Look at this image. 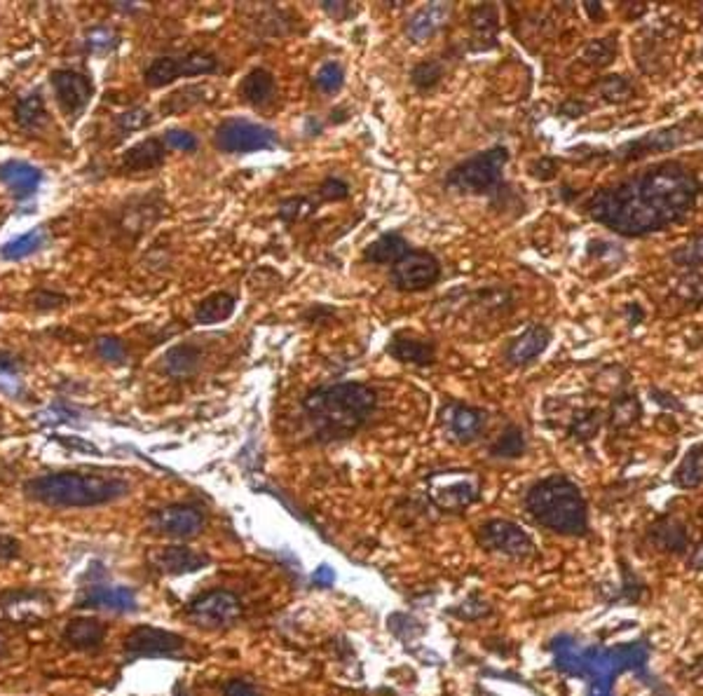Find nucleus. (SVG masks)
<instances>
[{
	"mask_svg": "<svg viewBox=\"0 0 703 696\" xmlns=\"http://www.w3.org/2000/svg\"><path fill=\"white\" fill-rule=\"evenodd\" d=\"M701 193L697 176L680 163H661L591 195L586 211L624 237H645L685 221Z\"/></svg>",
	"mask_w": 703,
	"mask_h": 696,
	"instance_id": "f257e3e1",
	"label": "nucleus"
},
{
	"mask_svg": "<svg viewBox=\"0 0 703 696\" xmlns=\"http://www.w3.org/2000/svg\"><path fill=\"white\" fill-rule=\"evenodd\" d=\"M378 395L363 383L321 385L303 396V408L324 438L350 437L373 416Z\"/></svg>",
	"mask_w": 703,
	"mask_h": 696,
	"instance_id": "f03ea898",
	"label": "nucleus"
},
{
	"mask_svg": "<svg viewBox=\"0 0 703 696\" xmlns=\"http://www.w3.org/2000/svg\"><path fill=\"white\" fill-rule=\"evenodd\" d=\"M24 488L31 500L55 509L101 507L130 492L125 479L99 471H57L28 480Z\"/></svg>",
	"mask_w": 703,
	"mask_h": 696,
	"instance_id": "7ed1b4c3",
	"label": "nucleus"
},
{
	"mask_svg": "<svg viewBox=\"0 0 703 696\" xmlns=\"http://www.w3.org/2000/svg\"><path fill=\"white\" fill-rule=\"evenodd\" d=\"M525 509L547 530L568 537H584L589 533V507L568 476L553 474L537 480L525 495Z\"/></svg>",
	"mask_w": 703,
	"mask_h": 696,
	"instance_id": "20e7f679",
	"label": "nucleus"
},
{
	"mask_svg": "<svg viewBox=\"0 0 703 696\" xmlns=\"http://www.w3.org/2000/svg\"><path fill=\"white\" fill-rule=\"evenodd\" d=\"M509 163V151L504 146H495L490 151L477 153L469 160L453 167L446 184L453 190H460L467 195H483L498 188L502 181V172Z\"/></svg>",
	"mask_w": 703,
	"mask_h": 696,
	"instance_id": "39448f33",
	"label": "nucleus"
},
{
	"mask_svg": "<svg viewBox=\"0 0 703 696\" xmlns=\"http://www.w3.org/2000/svg\"><path fill=\"white\" fill-rule=\"evenodd\" d=\"M216 146L223 153H258L272 151L279 146V136L263 124L249 122L242 118H227L218 124Z\"/></svg>",
	"mask_w": 703,
	"mask_h": 696,
	"instance_id": "423d86ee",
	"label": "nucleus"
},
{
	"mask_svg": "<svg viewBox=\"0 0 703 696\" xmlns=\"http://www.w3.org/2000/svg\"><path fill=\"white\" fill-rule=\"evenodd\" d=\"M429 497L446 511H462L478 500V480L467 469L436 471L427 480Z\"/></svg>",
	"mask_w": 703,
	"mask_h": 696,
	"instance_id": "0eeeda50",
	"label": "nucleus"
},
{
	"mask_svg": "<svg viewBox=\"0 0 703 696\" xmlns=\"http://www.w3.org/2000/svg\"><path fill=\"white\" fill-rule=\"evenodd\" d=\"M190 619L205 628H227L242 619V603L230 591H206L188 605Z\"/></svg>",
	"mask_w": 703,
	"mask_h": 696,
	"instance_id": "6e6552de",
	"label": "nucleus"
},
{
	"mask_svg": "<svg viewBox=\"0 0 703 696\" xmlns=\"http://www.w3.org/2000/svg\"><path fill=\"white\" fill-rule=\"evenodd\" d=\"M478 542L483 549L507 558H530L535 554V542L530 534L511 521L495 519L483 523L478 530Z\"/></svg>",
	"mask_w": 703,
	"mask_h": 696,
	"instance_id": "1a4fd4ad",
	"label": "nucleus"
},
{
	"mask_svg": "<svg viewBox=\"0 0 703 696\" xmlns=\"http://www.w3.org/2000/svg\"><path fill=\"white\" fill-rule=\"evenodd\" d=\"M441 277V263L429 251H408L401 260L392 265V281L399 291H425L434 287Z\"/></svg>",
	"mask_w": 703,
	"mask_h": 696,
	"instance_id": "9d476101",
	"label": "nucleus"
},
{
	"mask_svg": "<svg viewBox=\"0 0 703 696\" xmlns=\"http://www.w3.org/2000/svg\"><path fill=\"white\" fill-rule=\"evenodd\" d=\"M184 649V638L155 627H136L125 638V652L131 659L173 657Z\"/></svg>",
	"mask_w": 703,
	"mask_h": 696,
	"instance_id": "9b49d317",
	"label": "nucleus"
},
{
	"mask_svg": "<svg viewBox=\"0 0 703 696\" xmlns=\"http://www.w3.org/2000/svg\"><path fill=\"white\" fill-rule=\"evenodd\" d=\"M151 528L157 534L173 537V540H188L202 533L205 528V513L193 504H172L152 511Z\"/></svg>",
	"mask_w": 703,
	"mask_h": 696,
	"instance_id": "f8f14e48",
	"label": "nucleus"
},
{
	"mask_svg": "<svg viewBox=\"0 0 703 696\" xmlns=\"http://www.w3.org/2000/svg\"><path fill=\"white\" fill-rule=\"evenodd\" d=\"M49 82H52V87H55V94H57V101H59L61 111H64L66 115H80L82 111L87 109V103H89V99H92V92H94V87H92V80L87 76H82V73H78V70H70V69H61V70H55L52 76H49Z\"/></svg>",
	"mask_w": 703,
	"mask_h": 696,
	"instance_id": "ddd939ff",
	"label": "nucleus"
},
{
	"mask_svg": "<svg viewBox=\"0 0 703 696\" xmlns=\"http://www.w3.org/2000/svg\"><path fill=\"white\" fill-rule=\"evenodd\" d=\"M80 607L109 612H134L136 596L130 586H110V584H94L78 598Z\"/></svg>",
	"mask_w": 703,
	"mask_h": 696,
	"instance_id": "4468645a",
	"label": "nucleus"
},
{
	"mask_svg": "<svg viewBox=\"0 0 703 696\" xmlns=\"http://www.w3.org/2000/svg\"><path fill=\"white\" fill-rule=\"evenodd\" d=\"M551 345V331L547 326L535 324L530 329H525L523 333L516 335L514 341L507 347V362L511 366H528L535 359H540L547 347Z\"/></svg>",
	"mask_w": 703,
	"mask_h": 696,
	"instance_id": "2eb2a0df",
	"label": "nucleus"
},
{
	"mask_svg": "<svg viewBox=\"0 0 703 696\" xmlns=\"http://www.w3.org/2000/svg\"><path fill=\"white\" fill-rule=\"evenodd\" d=\"M444 420L455 441L469 443L481 437L483 427H486V413L481 408H474V406L450 404L444 410Z\"/></svg>",
	"mask_w": 703,
	"mask_h": 696,
	"instance_id": "dca6fc26",
	"label": "nucleus"
},
{
	"mask_svg": "<svg viewBox=\"0 0 703 696\" xmlns=\"http://www.w3.org/2000/svg\"><path fill=\"white\" fill-rule=\"evenodd\" d=\"M450 12H453L450 3H429V5L420 7L406 24L408 40L420 45L425 43V40L434 38V36L444 28V24L448 22Z\"/></svg>",
	"mask_w": 703,
	"mask_h": 696,
	"instance_id": "f3484780",
	"label": "nucleus"
},
{
	"mask_svg": "<svg viewBox=\"0 0 703 696\" xmlns=\"http://www.w3.org/2000/svg\"><path fill=\"white\" fill-rule=\"evenodd\" d=\"M209 558L193 551L190 546H164L157 554H152V565L164 575H190L206 567Z\"/></svg>",
	"mask_w": 703,
	"mask_h": 696,
	"instance_id": "a211bd4d",
	"label": "nucleus"
},
{
	"mask_svg": "<svg viewBox=\"0 0 703 696\" xmlns=\"http://www.w3.org/2000/svg\"><path fill=\"white\" fill-rule=\"evenodd\" d=\"M0 181L7 185L16 200H26L38 190L40 181H43V172L33 164L22 163V160H10V163L0 164Z\"/></svg>",
	"mask_w": 703,
	"mask_h": 696,
	"instance_id": "6ab92c4d",
	"label": "nucleus"
},
{
	"mask_svg": "<svg viewBox=\"0 0 703 696\" xmlns=\"http://www.w3.org/2000/svg\"><path fill=\"white\" fill-rule=\"evenodd\" d=\"M167 157V146H164L163 139H155V136H148L146 141H139L136 146H131L130 151L122 157V169L127 172H148V169H155L164 163Z\"/></svg>",
	"mask_w": 703,
	"mask_h": 696,
	"instance_id": "aec40b11",
	"label": "nucleus"
},
{
	"mask_svg": "<svg viewBox=\"0 0 703 696\" xmlns=\"http://www.w3.org/2000/svg\"><path fill=\"white\" fill-rule=\"evenodd\" d=\"M106 636V627L99 619L92 617H78L70 619L64 628V642L73 649H94L103 642Z\"/></svg>",
	"mask_w": 703,
	"mask_h": 696,
	"instance_id": "412c9836",
	"label": "nucleus"
},
{
	"mask_svg": "<svg viewBox=\"0 0 703 696\" xmlns=\"http://www.w3.org/2000/svg\"><path fill=\"white\" fill-rule=\"evenodd\" d=\"M396 362L411 364V366H432L436 362V347L429 341H417V338H404L396 335L387 347Z\"/></svg>",
	"mask_w": 703,
	"mask_h": 696,
	"instance_id": "4be33fe9",
	"label": "nucleus"
},
{
	"mask_svg": "<svg viewBox=\"0 0 703 696\" xmlns=\"http://www.w3.org/2000/svg\"><path fill=\"white\" fill-rule=\"evenodd\" d=\"M649 534H652V542L656 544V549L666 551V554H685L689 546L687 528L677 519H673V516L656 521Z\"/></svg>",
	"mask_w": 703,
	"mask_h": 696,
	"instance_id": "5701e85b",
	"label": "nucleus"
},
{
	"mask_svg": "<svg viewBox=\"0 0 703 696\" xmlns=\"http://www.w3.org/2000/svg\"><path fill=\"white\" fill-rule=\"evenodd\" d=\"M408 251H411V247H408V242L401 237L399 232H384L375 242H371V247H366L363 258L373 265H394Z\"/></svg>",
	"mask_w": 703,
	"mask_h": 696,
	"instance_id": "b1692460",
	"label": "nucleus"
},
{
	"mask_svg": "<svg viewBox=\"0 0 703 696\" xmlns=\"http://www.w3.org/2000/svg\"><path fill=\"white\" fill-rule=\"evenodd\" d=\"M673 483L682 490H694L703 483V443H694L687 453L682 455L680 464L673 471Z\"/></svg>",
	"mask_w": 703,
	"mask_h": 696,
	"instance_id": "393cba45",
	"label": "nucleus"
},
{
	"mask_svg": "<svg viewBox=\"0 0 703 696\" xmlns=\"http://www.w3.org/2000/svg\"><path fill=\"white\" fill-rule=\"evenodd\" d=\"M235 308H237V301L227 291L211 293L195 308V322L205 326L218 324V322H226V319L233 317Z\"/></svg>",
	"mask_w": 703,
	"mask_h": 696,
	"instance_id": "a878e982",
	"label": "nucleus"
},
{
	"mask_svg": "<svg viewBox=\"0 0 703 696\" xmlns=\"http://www.w3.org/2000/svg\"><path fill=\"white\" fill-rule=\"evenodd\" d=\"M680 141H682L680 127H673V130H661V132H655V134L643 136V139L638 141H633V143L624 146L619 153L631 151L628 155H624V160H631V157H640L645 155V153H652V151H671V148L680 146Z\"/></svg>",
	"mask_w": 703,
	"mask_h": 696,
	"instance_id": "bb28decb",
	"label": "nucleus"
},
{
	"mask_svg": "<svg viewBox=\"0 0 703 696\" xmlns=\"http://www.w3.org/2000/svg\"><path fill=\"white\" fill-rule=\"evenodd\" d=\"M202 359V352L197 350L195 345H190V343H184V345H176L164 354V368L172 378H188L193 373L197 371Z\"/></svg>",
	"mask_w": 703,
	"mask_h": 696,
	"instance_id": "cd10ccee",
	"label": "nucleus"
},
{
	"mask_svg": "<svg viewBox=\"0 0 703 696\" xmlns=\"http://www.w3.org/2000/svg\"><path fill=\"white\" fill-rule=\"evenodd\" d=\"M239 92L254 106H263L272 99L275 94V76L266 69H254L249 76L244 78L242 85H239Z\"/></svg>",
	"mask_w": 703,
	"mask_h": 696,
	"instance_id": "c85d7f7f",
	"label": "nucleus"
},
{
	"mask_svg": "<svg viewBox=\"0 0 703 696\" xmlns=\"http://www.w3.org/2000/svg\"><path fill=\"white\" fill-rule=\"evenodd\" d=\"M15 120L22 130H40L47 122V111H45V101L40 94H28V97L19 99L15 109Z\"/></svg>",
	"mask_w": 703,
	"mask_h": 696,
	"instance_id": "c756f323",
	"label": "nucleus"
},
{
	"mask_svg": "<svg viewBox=\"0 0 703 696\" xmlns=\"http://www.w3.org/2000/svg\"><path fill=\"white\" fill-rule=\"evenodd\" d=\"M179 78H185L181 57H160V59H155L146 69V82L151 87L172 85V82L179 80Z\"/></svg>",
	"mask_w": 703,
	"mask_h": 696,
	"instance_id": "7c9ffc66",
	"label": "nucleus"
},
{
	"mask_svg": "<svg viewBox=\"0 0 703 696\" xmlns=\"http://www.w3.org/2000/svg\"><path fill=\"white\" fill-rule=\"evenodd\" d=\"M205 94H211V90L206 85H188V87H184V90H179V92L169 94L167 101L163 103V111L164 113L179 115V113H184V111L197 106V103L206 101Z\"/></svg>",
	"mask_w": 703,
	"mask_h": 696,
	"instance_id": "2f4dec72",
	"label": "nucleus"
},
{
	"mask_svg": "<svg viewBox=\"0 0 703 696\" xmlns=\"http://www.w3.org/2000/svg\"><path fill=\"white\" fill-rule=\"evenodd\" d=\"M643 416V408H640V401L635 395H622L619 399H614L610 410V425L612 429H626V427L635 425Z\"/></svg>",
	"mask_w": 703,
	"mask_h": 696,
	"instance_id": "473e14b6",
	"label": "nucleus"
},
{
	"mask_svg": "<svg viewBox=\"0 0 703 696\" xmlns=\"http://www.w3.org/2000/svg\"><path fill=\"white\" fill-rule=\"evenodd\" d=\"M40 244H43V232L31 230L26 232V235H22V237L7 242L5 247L0 248V256L5 260H22L26 258V256H31L33 251H38Z\"/></svg>",
	"mask_w": 703,
	"mask_h": 696,
	"instance_id": "72a5a7b5",
	"label": "nucleus"
},
{
	"mask_svg": "<svg viewBox=\"0 0 703 696\" xmlns=\"http://www.w3.org/2000/svg\"><path fill=\"white\" fill-rule=\"evenodd\" d=\"M673 263L677 268H685V270H697L703 265V235H694L689 242H685L682 247H677L671 254Z\"/></svg>",
	"mask_w": 703,
	"mask_h": 696,
	"instance_id": "f704fd0d",
	"label": "nucleus"
},
{
	"mask_svg": "<svg viewBox=\"0 0 703 696\" xmlns=\"http://www.w3.org/2000/svg\"><path fill=\"white\" fill-rule=\"evenodd\" d=\"M614 57H617V43H612L610 38H598L586 45L582 59L593 69H605L614 61Z\"/></svg>",
	"mask_w": 703,
	"mask_h": 696,
	"instance_id": "c9c22d12",
	"label": "nucleus"
},
{
	"mask_svg": "<svg viewBox=\"0 0 703 696\" xmlns=\"http://www.w3.org/2000/svg\"><path fill=\"white\" fill-rule=\"evenodd\" d=\"M444 78V64L436 59H427L417 64L411 73V82L420 90V92H427V90H434V87L441 82Z\"/></svg>",
	"mask_w": 703,
	"mask_h": 696,
	"instance_id": "e433bc0d",
	"label": "nucleus"
},
{
	"mask_svg": "<svg viewBox=\"0 0 703 696\" xmlns=\"http://www.w3.org/2000/svg\"><path fill=\"white\" fill-rule=\"evenodd\" d=\"M314 85L320 87L321 92L336 94L341 92L342 85H345V70L338 61H326L320 66L317 76H314Z\"/></svg>",
	"mask_w": 703,
	"mask_h": 696,
	"instance_id": "4c0bfd02",
	"label": "nucleus"
},
{
	"mask_svg": "<svg viewBox=\"0 0 703 696\" xmlns=\"http://www.w3.org/2000/svg\"><path fill=\"white\" fill-rule=\"evenodd\" d=\"M495 458H520L525 453V437L519 427H509L507 432L498 438V443L490 450Z\"/></svg>",
	"mask_w": 703,
	"mask_h": 696,
	"instance_id": "58836bf2",
	"label": "nucleus"
},
{
	"mask_svg": "<svg viewBox=\"0 0 703 696\" xmlns=\"http://www.w3.org/2000/svg\"><path fill=\"white\" fill-rule=\"evenodd\" d=\"M471 28L477 31V38L492 40L498 33V7L478 5L471 12Z\"/></svg>",
	"mask_w": 703,
	"mask_h": 696,
	"instance_id": "ea45409f",
	"label": "nucleus"
},
{
	"mask_svg": "<svg viewBox=\"0 0 703 696\" xmlns=\"http://www.w3.org/2000/svg\"><path fill=\"white\" fill-rule=\"evenodd\" d=\"M598 90H601V97L610 103H622L633 97V85L624 76H605Z\"/></svg>",
	"mask_w": 703,
	"mask_h": 696,
	"instance_id": "a19ab883",
	"label": "nucleus"
},
{
	"mask_svg": "<svg viewBox=\"0 0 703 696\" xmlns=\"http://www.w3.org/2000/svg\"><path fill=\"white\" fill-rule=\"evenodd\" d=\"M603 416L601 410H586V413H579L577 417L570 425V434L579 441H586V438L595 437V432L601 429Z\"/></svg>",
	"mask_w": 703,
	"mask_h": 696,
	"instance_id": "79ce46f5",
	"label": "nucleus"
},
{
	"mask_svg": "<svg viewBox=\"0 0 703 696\" xmlns=\"http://www.w3.org/2000/svg\"><path fill=\"white\" fill-rule=\"evenodd\" d=\"M314 209H317V205H314L312 200H308V197H289V200L281 202L279 218L289 223L303 221V218H308Z\"/></svg>",
	"mask_w": 703,
	"mask_h": 696,
	"instance_id": "37998d69",
	"label": "nucleus"
},
{
	"mask_svg": "<svg viewBox=\"0 0 703 696\" xmlns=\"http://www.w3.org/2000/svg\"><path fill=\"white\" fill-rule=\"evenodd\" d=\"M115 124H118L120 134H130V132L143 130L146 124H151V113L146 109L125 111L115 118Z\"/></svg>",
	"mask_w": 703,
	"mask_h": 696,
	"instance_id": "c03bdc74",
	"label": "nucleus"
},
{
	"mask_svg": "<svg viewBox=\"0 0 703 696\" xmlns=\"http://www.w3.org/2000/svg\"><path fill=\"white\" fill-rule=\"evenodd\" d=\"M97 354L101 356L103 362L110 364H122L127 356L125 345L118 338H99L97 341Z\"/></svg>",
	"mask_w": 703,
	"mask_h": 696,
	"instance_id": "a18cd8bd",
	"label": "nucleus"
},
{
	"mask_svg": "<svg viewBox=\"0 0 703 696\" xmlns=\"http://www.w3.org/2000/svg\"><path fill=\"white\" fill-rule=\"evenodd\" d=\"M118 45V36L110 28H92L87 33V49L92 52H109Z\"/></svg>",
	"mask_w": 703,
	"mask_h": 696,
	"instance_id": "49530a36",
	"label": "nucleus"
},
{
	"mask_svg": "<svg viewBox=\"0 0 703 696\" xmlns=\"http://www.w3.org/2000/svg\"><path fill=\"white\" fill-rule=\"evenodd\" d=\"M163 141H164V146L173 148V151H184V153L197 151V136L190 134V132L185 130H169Z\"/></svg>",
	"mask_w": 703,
	"mask_h": 696,
	"instance_id": "de8ad7c7",
	"label": "nucleus"
},
{
	"mask_svg": "<svg viewBox=\"0 0 703 696\" xmlns=\"http://www.w3.org/2000/svg\"><path fill=\"white\" fill-rule=\"evenodd\" d=\"M320 195H321V200H329V202L347 200V197H350V185H347L342 178L331 176L320 185Z\"/></svg>",
	"mask_w": 703,
	"mask_h": 696,
	"instance_id": "09e8293b",
	"label": "nucleus"
},
{
	"mask_svg": "<svg viewBox=\"0 0 703 696\" xmlns=\"http://www.w3.org/2000/svg\"><path fill=\"white\" fill-rule=\"evenodd\" d=\"M73 420H76V417H73V410L66 408V406H61V404L49 406L47 410L38 413V422L45 427L66 425V422H73Z\"/></svg>",
	"mask_w": 703,
	"mask_h": 696,
	"instance_id": "8fccbe9b",
	"label": "nucleus"
},
{
	"mask_svg": "<svg viewBox=\"0 0 703 696\" xmlns=\"http://www.w3.org/2000/svg\"><path fill=\"white\" fill-rule=\"evenodd\" d=\"M680 287H677V293H680L685 301H697L703 302V277L698 275H689L685 279L677 281Z\"/></svg>",
	"mask_w": 703,
	"mask_h": 696,
	"instance_id": "3c124183",
	"label": "nucleus"
},
{
	"mask_svg": "<svg viewBox=\"0 0 703 696\" xmlns=\"http://www.w3.org/2000/svg\"><path fill=\"white\" fill-rule=\"evenodd\" d=\"M530 172L532 176L540 178V181H551L558 172V164L556 160H551V157H540L537 163L530 164Z\"/></svg>",
	"mask_w": 703,
	"mask_h": 696,
	"instance_id": "603ef678",
	"label": "nucleus"
},
{
	"mask_svg": "<svg viewBox=\"0 0 703 696\" xmlns=\"http://www.w3.org/2000/svg\"><path fill=\"white\" fill-rule=\"evenodd\" d=\"M19 542L15 537H7V534H0V563L12 561V558L19 556Z\"/></svg>",
	"mask_w": 703,
	"mask_h": 696,
	"instance_id": "864d4df0",
	"label": "nucleus"
},
{
	"mask_svg": "<svg viewBox=\"0 0 703 696\" xmlns=\"http://www.w3.org/2000/svg\"><path fill=\"white\" fill-rule=\"evenodd\" d=\"M223 691H226V696H260L254 685H249V682L244 680H230Z\"/></svg>",
	"mask_w": 703,
	"mask_h": 696,
	"instance_id": "5fc2aeb1",
	"label": "nucleus"
},
{
	"mask_svg": "<svg viewBox=\"0 0 703 696\" xmlns=\"http://www.w3.org/2000/svg\"><path fill=\"white\" fill-rule=\"evenodd\" d=\"M321 7H324V12L329 16H333V19H338V22H342V19H347V16L352 15V7L347 5V3H331V0H326V3H321Z\"/></svg>",
	"mask_w": 703,
	"mask_h": 696,
	"instance_id": "6e6d98bb",
	"label": "nucleus"
},
{
	"mask_svg": "<svg viewBox=\"0 0 703 696\" xmlns=\"http://www.w3.org/2000/svg\"><path fill=\"white\" fill-rule=\"evenodd\" d=\"M0 389L3 392H7V395L15 396L19 389H22V383H19V378H16V373L15 371H0Z\"/></svg>",
	"mask_w": 703,
	"mask_h": 696,
	"instance_id": "4d7b16f0",
	"label": "nucleus"
},
{
	"mask_svg": "<svg viewBox=\"0 0 703 696\" xmlns=\"http://www.w3.org/2000/svg\"><path fill=\"white\" fill-rule=\"evenodd\" d=\"M586 111H589V106H586L584 101H577V99H568V101L561 106V113L565 115V118H582Z\"/></svg>",
	"mask_w": 703,
	"mask_h": 696,
	"instance_id": "13d9d810",
	"label": "nucleus"
},
{
	"mask_svg": "<svg viewBox=\"0 0 703 696\" xmlns=\"http://www.w3.org/2000/svg\"><path fill=\"white\" fill-rule=\"evenodd\" d=\"M589 696H612V678H591Z\"/></svg>",
	"mask_w": 703,
	"mask_h": 696,
	"instance_id": "bf43d9fd",
	"label": "nucleus"
},
{
	"mask_svg": "<svg viewBox=\"0 0 703 696\" xmlns=\"http://www.w3.org/2000/svg\"><path fill=\"white\" fill-rule=\"evenodd\" d=\"M652 399H655L656 404H659L661 408H666V410H685V406H682L680 401L676 399V396L666 395V392H659V389H655V392H652Z\"/></svg>",
	"mask_w": 703,
	"mask_h": 696,
	"instance_id": "052dcab7",
	"label": "nucleus"
},
{
	"mask_svg": "<svg viewBox=\"0 0 703 696\" xmlns=\"http://www.w3.org/2000/svg\"><path fill=\"white\" fill-rule=\"evenodd\" d=\"M312 579L314 584H320V586H333V582H336V573H333L329 565H320L317 570H314Z\"/></svg>",
	"mask_w": 703,
	"mask_h": 696,
	"instance_id": "680f3d73",
	"label": "nucleus"
},
{
	"mask_svg": "<svg viewBox=\"0 0 703 696\" xmlns=\"http://www.w3.org/2000/svg\"><path fill=\"white\" fill-rule=\"evenodd\" d=\"M626 319L628 326H638L645 319V310L640 308V302H628L626 305Z\"/></svg>",
	"mask_w": 703,
	"mask_h": 696,
	"instance_id": "e2e57ef3",
	"label": "nucleus"
},
{
	"mask_svg": "<svg viewBox=\"0 0 703 696\" xmlns=\"http://www.w3.org/2000/svg\"><path fill=\"white\" fill-rule=\"evenodd\" d=\"M689 567H692V570H698V573L703 570V540L692 549V556H689Z\"/></svg>",
	"mask_w": 703,
	"mask_h": 696,
	"instance_id": "0e129e2a",
	"label": "nucleus"
},
{
	"mask_svg": "<svg viewBox=\"0 0 703 696\" xmlns=\"http://www.w3.org/2000/svg\"><path fill=\"white\" fill-rule=\"evenodd\" d=\"M584 7H586V12H589L591 16L603 15V7H601V5H595V7H593V3H584Z\"/></svg>",
	"mask_w": 703,
	"mask_h": 696,
	"instance_id": "69168bd1",
	"label": "nucleus"
},
{
	"mask_svg": "<svg viewBox=\"0 0 703 696\" xmlns=\"http://www.w3.org/2000/svg\"><path fill=\"white\" fill-rule=\"evenodd\" d=\"M5 645H7V640H5V636H3V633H0V654H3V652H5Z\"/></svg>",
	"mask_w": 703,
	"mask_h": 696,
	"instance_id": "338daca9",
	"label": "nucleus"
},
{
	"mask_svg": "<svg viewBox=\"0 0 703 696\" xmlns=\"http://www.w3.org/2000/svg\"><path fill=\"white\" fill-rule=\"evenodd\" d=\"M0 429H3V427H0Z\"/></svg>",
	"mask_w": 703,
	"mask_h": 696,
	"instance_id": "774afa93",
	"label": "nucleus"
}]
</instances>
